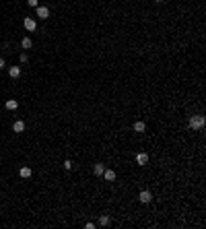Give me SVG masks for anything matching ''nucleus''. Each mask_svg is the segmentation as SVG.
I'll use <instances>...</instances> for the list:
<instances>
[{
  "label": "nucleus",
  "mask_w": 206,
  "mask_h": 229,
  "mask_svg": "<svg viewBox=\"0 0 206 229\" xmlns=\"http://www.w3.org/2000/svg\"><path fill=\"white\" fill-rule=\"evenodd\" d=\"M103 178L107 180V182H113V180H115V171L113 169H105L103 171Z\"/></svg>",
  "instance_id": "9"
},
{
  "label": "nucleus",
  "mask_w": 206,
  "mask_h": 229,
  "mask_svg": "<svg viewBox=\"0 0 206 229\" xmlns=\"http://www.w3.org/2000/svg\"><path fill=\"white\" fill-rule=\"evenodd\" d=\"M9 75H10V78H19V76H21V68H19V66H10L9 68Z\"/></svg>",
  "instance_id": "6"
},
{
  "label": "nucleus",
  "mask_w": 206,
  "mask_h": 229,
  "mask_svg": "<svg viewBox=\"0 0 206 229\" xmlns=\"http://www.w3.org/2000/svg\"><path fill=\"white\" fill-rule=\"evenodd\" d=\"M19 60H21V62L25 64V62H27V54H21V56H19Z\"/></svg>",
  "instance_id": "17"
},
{
  "label": "nucleus",
  "mask_w": 206,
  "mask_h": 229,
  "mask_svg": "<svg viewBox=\"0 0 206 229\" xmlns=\"http://www.w3.org/2000/svg\"><path fill=\"white\" fill-rule=\"evenodd\" d=\"M27 4H29L31 9H37V6H39V4H37V0H27Z\"/></svg>",
  "instance_id": "16"
},
{
  "label": "nucleus",
  "mask_w": 206,
  "mask_h": 229,
  "mask_svg": "<svg viewBox=\"0 0 206 229\" xmlns=\"http://www.w3.org/2000/svg\"><path fill=\"white\" fill-rule=\"evenodd\" d=\"M31 173H33V171H31V167H21V171H19V176H21L23 180L31 178Z\"/></svg>",
  "instance_id": "8"
},
{
  "label": "nucleus",
  "mask_w": 206,
  "mask_h": 229,
  "mask_svg": "<svg viewBox=\"0 0 206 229\" xmlns=\"http://www.w3.org/2000/svg\"><path fill=\"white\" fill-rule=\"evenodd\" d=\"M154 2H157V4H161V2H163V0H154Z\"/></svg>",
  "instance_id": "19"
},
{
  "label": "nucleus",
  "mask_w": 206,
  "mask_h": 229,
  "mask_svg": "<svg viewBox=\"0 0 206 229\" xmlns=\"http://www.w3.org/2000/svg\"><path fill=\"white\" fill-rule=\"evenodd\" d=\"M204 116H200V114H198V116H192V118H190V128H192V130H200V128H204Z\"/></svg>",
  "instance_id": "1"
},
{
  "label": "nucleus",
  "mask_w": 206,
  "mask_h": 229,
  "mask_svg": "<svg viewBox=\"0 0 206 229\" xmlns=\"http://www.w3.org/2000/svg\"><path fill=\"white\" fill-rule=\"evenodd\" d=\"M23 25H25V29H27V31H35V27H37V23H35V21H33L31 17H27L25 21H23Z\"/></svg>",
  "instance_id": "3"
},
{
  "label": "nucleus",
  "mask_w": 206,
  "mask_h": 229,
  "mask_svg": "<svg viewBox=\"0 0 206 229\" xmlns=\"http://www.w3.org/2000/svg\"><path fill=\"white\" fill-rule=\"evenodd\" d=\"M138 200H140V202H142V204H148V202H151V200H153V194H151L148 190H142V192L138 194Z\"/></svg>",
  "instance_id": "2"
},
{
  "label": "nucleus",
  "mask_w": 206,
  "mask_h": 229,
  "mask_svg": "<svg viewBox=\"0 0 206 229\" xmlns=\"http://www.w3.org/2000/svg\"><path fill=\"white\" fill-rule=\"evenodd\" d=\"M72 167H74V165H72V161H70V159H66V161H64V169H72Z\"/></svg>",
  "instance_id": "15"
},
{
  "label": "nucleus",
  "mask_w": 206,
  "mask_h": 229,
  "mask_svg": "<svg viewBox=\"0 0 206 229\" xmlns=\"http://www.w3.org/2000/svg\"><path fill=\"white\" fill-rule=\"evenodd\" d=\"M136 163L138 165H146V163H148V155H146V153H138L136 155Z\"/></svg>",
  "instance_id": "5"
},
{
  "label": "nucleus",
  "mask_w": 206,
  "mask_h": 229,
  "mask_svg": "<svg viewBox=\"0 0 206 229\" xmlns=\"http://www.w3.org/2000/svg\"><path fill=\"white\" fill-rule=\"evenodd\" d=\"M12 130H15V132H23V130H25V122H23V120H17V122L12 124Z\"/></svg>",
  "instance_id": "7"
},
{
  "label": "nucleus",
  "mask_w": 206,
  "mask_h": 229,
  "mask_svg": "<svg viewBox=\"0 0 206 229\" xmlns=\"http://www.w3.org/2000/svg\"><path fill=\"white\" fill-rule=\"evenodd\" d=\"M4 66H6V62H4V58H2V56H0V70H2Z\"/></svg>",
  "instance_id": "18"
},
{
  "label": "nucleus",
  "mask_w": 206,
  "mask_h": 229,
  "mask_svg": "<svg viewBox=\"0 0 206 229\" xmlns=\"http://www.w3.org/2000/svg\"><path fill=\"white\" fill-rule=\"evenodd\" d=\"M37 17L39 19H48L50 17V9H48V6H37Z\"/></svg>",
  "instance_id": "4"
},
{
  "label": "nucleus",
  "mask_w": 206,
  "mask_h": 229,
  "mask_svg": "<svg viewBox=\"0 0 206 229\" xmlns=\"http://www.w3.org/2000/svg\"><path fill=\"white\" fill-rule=\"evenodd\" d=\"M99 225H101V227H107V225H109V217H107V215H101V217H99Z\"/></svg>",
  "instance_id": "13"
},
{
  "label": "nucleus",
  "mask_w": 206,
  "mask_h": 229,
  "mask_svg": "<svg viewBox=\"0 0 206 229\" xmlns=\"http://www.w3.org/2000/svg\"><path fill=\"white\" fill-rule=\"evenodd\" d=\"M21 45H23V50H29V48L33 45V42H31L29 37H23V42H21Z\"/></svg>",
  "instance_id": "14"
},
{
  "label": "nucleus",
  "mask_w": 206,
  "mask_h": 229,
  "mask_svg": "<svg viewBox=\"0 0 206 229\" xmlns=\"http://www.w3.org/2000/svg\"><path fill=\"white\" fill-rule=\"evenodd\" d=\"M144 130H146L144 122H136V124H134V132H144Z\"/></svg>",
  "instance_id": "12"
},
{
  "label": "nucleus",
  "mask_w": 206,
  "mask_h": 229,
  "mask_svg": "<svg viewBox=\"0 0 206 229\" xmlns=\"http://www.w3.org/2000/svg\"><path fill=\"white\" fill-rule=\"evenodd\" d=\"M95 176H103V171H105V165L103 163H95Z\"/></svg>",
  "instance_id": "11"
},
{
  "label": "nucleus",
  "mask_w": 206,
  "mask_h": 229,
  "mask_svg": "<svg viewBox=\"0 0 206 229\" xmlns=\"http://www.w3.org/2000/svg\"><path fill=\"white\" fill-rule=\"evenodd\" d=\"M17 107H19V101H17V99H9V101H6V110L15 111Z\"/></svg>",
  "instance_id": "10"
}]
</instances>
